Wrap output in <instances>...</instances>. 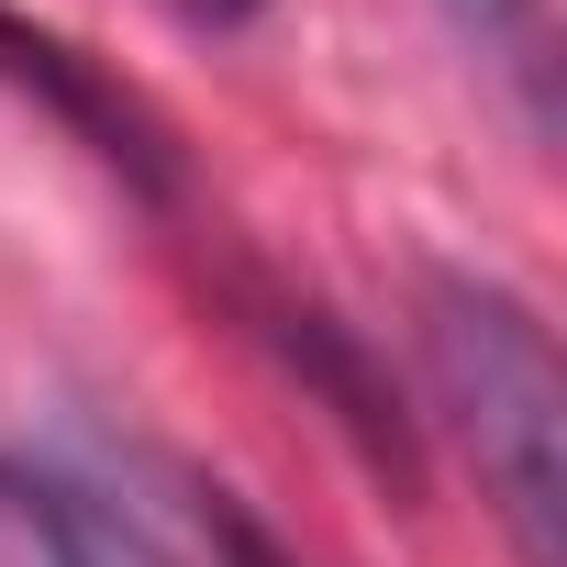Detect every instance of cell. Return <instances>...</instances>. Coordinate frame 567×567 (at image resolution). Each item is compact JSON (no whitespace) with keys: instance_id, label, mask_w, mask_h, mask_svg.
Masks as SVG:
<instances>
[{"instance_id":"cell-6","label":"cell","mask_w":567,"mask_h":567,"mask_svg":"<svg viewBox=\"0 0 567 567\" xmlns=\"http://www.w3.org/2000/svg\"><path fill=\"white\" fill-rule=\"evenodd\" d=\"M212 545H223V567H290V556L267 545V523L245 501H223V489H212Z\"/></svg>"},{"instance_id":"cell-4","label":"cell","mask_w":567,"mask_h":567,"mask_svg":"<svg viewBox=\"0 0 567 567\" xmlns=\"http://www.w3.org/2000/svg\"><path fill=\"white\" fill-rule=\"evenodd\" d=\"M278 346H290V368H312V379H323V401L346 412V434H357L390 478H412V423H401V401L357 368V346H334V323H323V312H278Z\"/></svg>"},{"instance_id":"cell-7","label":"cell","mask_w":567,"mask_h":567,"mask_svg":"<svg viewBox=\"0 0 567 567\" xmlns=\"http://www.w3.org/2000/svg\"><path fill=\"white\" fill-rule=\"evenodd\" d=\"M178 12H189V23H212V34H234V23H256V12H267V0H178Z\"/></svg>"},{"instance_id":"cell-5","label":"cell","mask_w":567,"mask_h":567,"mask_svg":"<svg viewBox=\"0 0 567 567\" xmlns=\"http://www.w3.org/2000/svg\"><path fill=\"white\" fill-rule=\"evenodd\" d=\"M445 23L523 90V112L545 123V101H556V34H545V0H445Z\"/></svg>"},{"instance_id":"cell-3","label":"cell","mask_w":567,"mask_h":567,"mask_svg":"<svg viewBox=\"0 0 567 567\" xmlns=\"http://www.w3.org/2000/svg\"><path fill=\"white\" fill-rule=\"evenodd\" d=\"M0 534L23 567H178L101 478H79L68 456H0Z\"/></svg>"},{"instance_id":"cell-1","label":"cell","mask_w":567,"mask_h":567,"mask_svg":"<svg viewBox=\"0 0 567 567\" xmlns=\"http://www.w3.org/2000/svg\"><path fill=\"white\" fill-rule=\"evenodd\" d=\"M423 379H434V412L467 445L489 512L512 523L523 567H556V545H567V379H556L534 301H512L501 278L434 267L423 278Z\"/></svg>"},{"instance_id":"cell-2","label":"cell","mask_w":567,"mask_h":567,"mask_svg":"<svg viewBox=\"0 0 567 567\" xmlns=\"http://www.w3.org/2000/svg\"><path fill=\"white\" fill-rule=\"evenodd\" d=\"M0 79H12V90H34L68 134H90V156H112L134 189H178V156H167V123L134 101V90H112L68 34H45V23H23V12H0Z\"/></svg>"}]
</instances>
